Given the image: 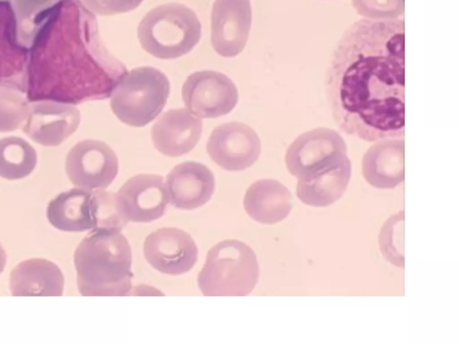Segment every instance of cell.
Masks as SVG:
<instances>
[{
	"instance_id": "1",
	"label": "cell",
	"mask_w": 459,
	"mask_h": 344,
	"mask_svg": "<svg viewBox=\"0 0 459 344\" xmlns=\"http://www.w3.org/2000/svg\"><path fill=\"white\" fill-rule=\"evenodd\" d=\"M341 131L366 142L404 134V22L359 20L341 36L325 75Z\"/></svg>"
},
{
	"instance_id": "2",
	"label": "cell",
	"mask_w": 459,
	"mask_h": 344,
	"mask_svg": "<svg viewBox=\"0 0 459 344\" xmlns=\"http://www.w3.org/2000/svg\"><path fill=\"white\" fill-rule=\"evenodd\" d=\"M82 296H126L132 288L131 246L118 228H95L74 254Z\"/></svg>"
},
{
	"instance_id": "3",
	"label": "cell",
	"mask_w": 459,
	"mask_h": 344,
	"mask_svg": "<svg viewBox=\"0 0 459 344\" xmlns=\"http://www.w3.org/2000/svg\"><path fill=\"white\" fill-rule=\"evenodd\" d=\"M259 266L255 252L237 239L212 246L198 278V287L207 297H243L258 281Z\"/></svg>"
},
{
	"instance_id": "4",
	"label": "cell",
	"mask_w": 459,
	"mask_h": 344,
	"mask_svg": "<svg viewBox=\"0 0 459 344\" xmlns=\"http://www.w3.org/2000/svg\"><path fill=\"white\" fill-rule=\"evenodd\" d=\"M137 37L142 47L154 57L174 59L187 54L198 43L201 23L191 8L168 3L143 17Z\"/></svg>"
},
{
	"instance_id": "5",
	"label": "cell",
	"mask_w": 459,
	"mask_h": 344,
	"mask_svg": "<svg viewBox=\"0 0 459 344\" xmlns=\"http://www.w3.org/2000/svg\"><path fill=\"white\" fill-rule=\"evenodd\" d=\"M169 89L162 72L152 66L137 67L127 72L115 87L110 108L124 124L144 126L161 112Z\"/></svg>"
},
{
	"instance_id": "6",
	"label": "cell",
	"mask_w": 459,
	"mask_h": 344,
	"mask_svg": "<svg viewBox=\"0 0 459 344\" xmlns=\"http://www.w3.org/2000/svg\"><path fill=\"white\" fill-rule=\"evenodd\" d=\"M65 168L73 185L87 190L105 189L117 175L118 160L106 142L85 139L69 150Z\"/></svg>"
},
{
	"instance_id": "7",
	"label": "cell",
	"mask_w": 459,
	"mask_h": 344,
	"mask_svg": "<svg viewBox=\"0 0 459 344\" xmlns=\"http://www.w3.org/2000/svg\"><path fill=\"white\" fill-rule=\"evenodd\" d=\"M187 109L199 118H215L230 113L237 105L234 82L216 71H199L187 76L182 87Z\"/></svg>"
},
{
	"instance_id": "8",
	"label": "cell",
	"mask_w": 459,
	"mask_h": 344,
	"mask_svg": "<svg viewBox=\"0 0 459 344\" xmlns=\"http://www.w3.org/2000/svg\"><path fill=\"white\" fill-rule=\"evenodd\" d=\"M347 146L336 131L318 127L299 135L289 146L285 164L298 179L307 177L346 155Z\"/></svg>"
},
{
	"instance_id": "9",
	"label": "cell",
	"mask_w": 459,
	"mask_h": 344,
	"mask_svg": "<svg viewBox=\"0 0 459 344\" xmlns=\"http://www.w3.org/2000/svg\"><path fill=\"white\" fill-rule=\"evenodd\" d=\"M114 203L124 222H151L164 215L169 194L161 176L140 174L114 194Z\"/></svg>"
},
{
	"instance_id": "10",
	"label": "cell",
	"mask_w": 459,
	"mask_h": 344,
	"mask_svg": "<svg viewBox=\"0 0 459 344\" xmlns=\"http://www.w3.org/2000/svg\"><path fill=\"white\" fill-rule=\"evenodd\" d=\"M206 150L211 159L228 171H240L252 166L261 153V141L249 125L229 122L212 132Z\"/></svg>"
},
{
	"instance_id": "11",
	"label": "cell",
	"mask_w": 459,
	"mask_h": 344,
	"mask_svg": "<svg viewBox=\"0 0 459 344\" xmlns=\"http://www.w3.org/2000/svg\"><path fill=\"white\" fill-rule=\"evenodd\" d=\"M252 22L250 0H215L211 14V42L224 57L238 56L245 47Z\"/></svg>"
},
{
	"instance_id": "12",
	"label": "cell",
	"mask_w": 459,
	"mask_h": 344,
	"mask_svg": "<svg viewBox=\"0 0 459 344\" xmlns=\"http://www.w3.org/2000/svg\"><path fill=\"white\" fill-rule=\"evenodd\" d=\"M143 254L155 270L165 274L180 275L194 267L198 250L188 233L176 228H162L147 236Z\"/></svg>"
},
{
	"instance_id": "13",
	"label": "cell",
	"mask_w": 459,
	"mask_h": 344,
	"mask_svg": "<svg viewBox=\"0 0 459 344\" xmlns=\"http://www.w3.org/2000/svg\"><path fill=\"white\" fill-rule=\"evenodd\" d=\"M80 124L75 107L56 101H36L30 105L24 133L43 146H57L73 134Z\"/></svg>"
},
{
	"instance_id": "14",
	"label": "cell",
	"mask_w": 459,
	"mask_h": 344,
	"mask_svg": "<svg viewBox=\"0 0 459 344\" xmlns=\"http://www.w3.org/2000/svg\"><path fill=\"white\" fill-rule=\"evenodd\" d=\"M165 185L172 206L194 210L211 199L215 189V179L205 165L186 161L171 169L167 175Z\"/></svg>"
},
{
	"instance_id": "15",
	"label": "cell",
	"mask_w": 459,
	"mask_h": 344,
	"mask_svg": "<svg viewBox=\"0 0 459 344\" xmlns=\"http://www.w3.org/2000/svg\"><path fill=\"white\" fill-rule=\"evenodd\" d=\"M99 201L96 191L81 187L63 192L52 199L47 218L56 228L82 232L98 226Z\"/></svg>"
},
{
	"instance_id": "16",
	"label": "cell",
	"mask_w": 459,
	"mask_h": 344,
	"mask_svg": "<svg viewBox=\"0 0 459 344\" xmlns=\"http://www.w3.org/2000/svg\"><path fill=\"white\" fill-rule=\"evenodd\" d=\"M202 121L188 109L165 112L152 125L151 136L154 147L169 157L182 156L195 148L202 133Z\"/></svg>"
},
{
	"instance_id": "17",
	"label": "cell",
	"mask_w": 459,
	"mask_h": 344,
	"mask_svg": "<svg viewBox=\"0 0 459 344\" xmlns=\"http://www.w3.org/2000/svg\"><path fill=\"white\" fill-rule=\"evenodd\" d=\"M351 176V164L346 154L312 175L298 179L297 197L309 206H330L343 195Z\"/></svg>"
},
{
	"instance_id": "18",
	"label": "cell",
	"mask_w": 459,
	"mask_h": 344,
	"mask_svg": "<svg viewBox=\"0 0 459 344\" xmlns=\"http://www.w3.org/2000/svg\"><path fill=\"white\" fill-rule=\"evenodd\" d=\"M361 170L365 180L376 188L397 186L404 179V141L385 139L371 145L363 156Z\"/></svg>"
},
{
	"instance_id": "19",
	"label": "cell",
	"mask_w": 459,
	"mask_h": 344,
	"mask_svg": "<svg viewBox=\"0 0 459 344\" xmlns=\"http://www.w3.org/2000/svg\"><path fill=\"white\" fill-rule=\"evenodd\" d=\"M64 275L47 259L32 258L18 263L11 271L9 287L13 296H62Z\"/></svg>"
},
{
	"instance_id": "20",
	"label": "cell",
	"mask_w": 459,
	"mask_h": 344,
	"mask_svg": "<svg viewBox=\"0 0 459 344\" xmlns=\"http://www.w3.org/2000/svg\"><path fill=\"white\" fill-rule=\"evenodd\" d=\"M244 208L247 215L262 224L283 220L292 208L290 190L275 179H261L246 191Z\"/></svg>"
},
{
	"instance_id": "21",
	"label": "cell",
	"mask_w": 459,
	"mask_h": 344,
	"mask_svg": "<svg viewBox=\"0 0 459 344\" xmlns=\"http://www.w3.org/2000/svg\"><path fill=\"white\" fill-rule=\"evenodd\" d=\"M37 164V152L24 139L8 136L0 139V176L18 180L29 176Z\"/></svg>"
},
{
	"instance_id": "22",
	"label": "cell",
	"mask_w": 459,
	"mask_h": 344,
	"mask_svg": "<svg viewBox=\"0 0 459 344\" xmlns=\"http://www.w3.org/2000/svg\"><path fill=\"white\" fill-rule=\"evenodd\" d=\"M404 211L392 215L383 224L378 244L380 251L386 261L392 264L404 267Z\"/></svg>"
},
{
	"instance_id": "23",
	"label": "cell",
	"mask_w": 459,
	"mask_h": 344,
	"mask_svg": "<svg viewBox=\"0 0 459 344\" xmlns=\"http://www.w3.org/2000/svg\"><path fill=\"white\" fill-rule=\"evenodd\" d=\"M30 104L18 90L0 85V133L16 130L29 113Z\"/></svg>"
},
{
	"instance_id": "24",
	"label": "cell",
	"mask_w": 459,
	"mask_h": 344,
	"mask_svg": "<svg viewBox=\"0 0 459 344\" xmlns=\"http://www.w3.org/2000/svg\"><path fill=\"white\" fill-rule=\"evenodd\" d=\"M357 13L375 20H394L404 11V0H351Z\"/></svg>"
},
{
	"instance_id": "25",
	"label": "cell",
	"mask_w": 459,
	"mask_h": 344,
	"mask_svg": "<svg viewBox=\"0 0 459 344\" xmlns=\"http://www.w3.org/2000/svg\"><path fill=\"white\" fill-rule=\"evenodd\" d=\"M9 2L15 13L18 29L34 26L38 17L61 0H2Z\"/></svg>"
},
{
	"instance_id": "26",
	"label": "cell",
	"mask_w": 459,
	"mask_h": 344,
	"mask_svg": "<svg viewBox=\"0 0 459 344\" xmlns=\"http://www.w3.org/2000/svg\"><path fill=\"white\" fill-rule=\"evenodd\" d=\"M143 0H82L85 7L92 13L113 15L132 11Z\"/></svg>"
},
{
	"instance_id": "27",
	"label": "cell",
	"mask_w": 459,
	"mask_h": 344,
	"mask_svg": "<svg viewBox=\"0 0 459 344\" xmlns=\"http://www.w3.org/2000/svg\"><path fill=\"white\" fill-rule=\"evenodd\" d=\"M6 263V254L0 244V274L4 271Z\"/></svg>"
}]
</instances>
